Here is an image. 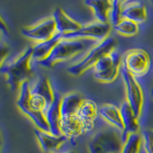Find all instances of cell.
<instances>
[{"instance_id":"cell-1","label":"cell","mask_w":153,"mask_h":153,"mask_svg":"<svg viewBox=\"0 0 153 153\" xmlns=\"http://www.w3.org/2000/svg\"><path fill=\"white\" fill-rule=\"evenodd\" d=\"M32 45L26 47L12 61L2 65L0 71L5 75L12 91H16L23 82L28 81L31 74Z\"/></svg>"},{"instance_id":"cell-2","label":"cell","mask_w":153,"mask_h":153,"mask_svg":"<svg viewBox=\"0 0 153 153\" xmlns=\"http://www.w3.org/2000/svg\"><path fill=\"white\" fill-rule=\"evenodd\" d=\"M99 42L90 39L61 38L45 59L38 63L45 68H51L58 62L67 61L87 48L91 49Z\"/></svg>"},{"instance_id":"cell-3","label":"cell","mask_w":153,"mask_h":153,"mask_svg":"<svg viewBox=\"0 0 153 153\" xmlns=\"http://www.w3.org/2000/svg\"><path fill=\"white\" fill-rule=\"evenodd\" d=\"M123 132L113 128H103L94 134L89 141V153H120L123 145Z\"/></svg>"},{"instance_id":"cell-4","label":"cell","mask_w":153,"mask_h":153,"mask_svg":"<svg viewBox=\"0 0 153 153\" xmlns=\"http://www.w3.org/2000/svg\"><path fill=\"white\" fill-rule=\"evenodd\" d=\"M116 43L117 42L115 38L109 36L103 42H99L91 49H89L87 54L82 59L71 65L67 71L68 73L74 76L81 75L86 71L93 68L101 57L115 49Z\"/></svg>"},{"instance_id":"cell-5","label":"cell","mask_w":153,"mask_h":153,"mask_svg":"<svg viewBox=\"0 0 153 153\" xmlns=\"http://www.w3.org/2000/svg\"><path fill=\"white\" fill-rule=\"evenodd\" d=\"M122 66V56L116 49L102 57L93 67L94 76L103 83L114 81Z\"/></svg>"},{"instance_id":"cell-6","label":"cell","mask_w":153,"mask_h":153,"mask_svg":"<svg viewBox=\"0 0 153 153\" xmlns=\"http://www.w3.org/2000/svg\"><path fill=\"white\" fill-rule=\"evenodd\" d=\"M149 55L141 48H132L127 51L122 57V68L134 76L146 74L150 68Z\"/></svg>"},{"instance_id":"cell-7","label":"cell","mask_w":153,"mask_h":153,"mask_svg":"<svg viewBox=\"0 0 153 153\" xmlns=\"http://www.w3.org/2000/svg\"><path fill=\"white\" fill-rule=\"evenodd\" d=\"M29 81H25L20 85L19 89V96L16 101L18 107L22 112L34 123L38 129L50 132V128L46 121L45 114L42 112L34 111L29 106V100L31 97L30 94Z\"/></svg>"},{"instance_id":"cell-8","label":"cell","mask_w":153,"mask_h":153,"mask_svg":"<svg viewBox=\"0 0 153 153\" xmlns=\"http://www.w3.org/2000/svg\"><path fill=\"white\" fill-rule=\"evenodd\" d=\"M110 29L111 25L109 23L94 21L82 25L79 30L61 35V38L65 39H90L101 42L109 37Z\"/></svg>"},{"instance_id":"cell-9","label":"cell","mask_w":153,"mask_h":153,"mask_svg":"<svg viewBox=\"0 0 153 153\" xmlns=\"http://www.w3.org/2000/svg\"><path fill=\"white\" fill-rule=\"evenodd\" d=\"M122 76L126 90V101L132 107L134 113L139 119L144 104V94L143 88L136 76L122 68Z\"/></svg>"},{"instance_id":"cell-10","label":"cell","mask_w":153,"mask_h":153,"mask_svg":"<svg viewBox=\"0 0 153 153\" xmlns=\"http://www.w3.org/2000/svg\"><path fill=\"white\" fill-rule=\"evenodd\" d=\"M21 33L25 38L38 42H45L57 35L55 23L52 16L45 18L35 24L23 28Z\"/></svg>"},{"instance_id":"cell-11","label":"cell","mask_w":153,"mask_h":153,"mask_svg":"<svg viewBox=\"0 0 153 153\" xmlns=\"http://www.w3.org/2000/svg\"><path fill=\"white\" fill-rule=\"evenodd\" d=\"M76 116L83 124L85 132H90L95 126L99 116V108L92 100L84 99Z\"/></svg>"},{"instance_id":"cell-12","label":"cell","mask_w":153,"mask_h":153,"mask_svg":"<svg viewBox=\"0 0 153 153\" xmlns=\"http://www.w3.org/2000/svg\"><path fill=\"white\" fill-rule=\"evenodd\" d=\"M60 133L71 143L85 132L83 124L76 115L68 117H61L59 124Z\"/></svg>"},{"instance_id":"cell-13","label":"cell","mask_w":153,"mask_h":153,"mask_svg":"<svg viewBox=\"0 0 153 153\" xmlns=\"http://www.w3.org/2000/svg\"><path fill=\"white\" fill-rule=\"evenodd\" d=\"M35 134L42 149L47 153L55 152L67 141L62 135H55L38 128L35 129Z\"/></svg>"},{"instance_id":"cell-14","label":"cell","mask_w":153,"mask_h":153,"mask_svg":"<svg viewBox=\"0 0 153 153\" xmlns=\"http://www.w3.org/2000/svg\"><path fill=\"white\" fill-rule=\"evenodd\" d=\"M51 16L54 19L57 32L61 35L74 32L80 29L82 26L80 22L72 19L61 8L54 9Z\"/></svg>"},{"instance_id":"cell-15","label":"cell","mask_w":153,"mask_h":153,"mask_svg":"<svg viewBox=\"0 0 153 153\" xmlns=\"http://www.w3.org/2000/svg\"><path fill=\"white\" fill-rule=\"evenodd\" d=\"M122 16L123 19L141 24L147 19L146 5L139 1H122Z\"/></svg>"},{"instance_id":"cell-16","label":"cell","mask_w":153,"mask_h":153,"mask_svg":"<svg viewBox=\"0 0 153 153\" xmlns=\"http://www.w3.org/2000/svg\"><path fill=\"white\" fill-rule=\"evenodd\" d=\"M124 130L123 132V139L131 133H138L139 130V118H137L130 105L126 100L121 104L120 107Z\"/></svg>"},{"instance_id":"cell-17","label":"cell","mask_w":153,"mask_h":153,"mask_svg":"<svg viewBox=\"0 0 153 153\" xmlns=\"http://www.w3.org/2000/svg\"><path fill=\"white\" fill-rule=\"evenodd\" d=\"M61 99V97L59 94L56 92L54 101L48 106L45 111L44 112L46 121L50 128V132L55 135H61L59 129L60 120L61 118V112H60Z\"/></svg>"},{"instance_id":"cell-18","label":"cell","mask_w":153,"mask_h":153,"mask_svg":"<svg viewBox=\"0 0 153 153\" xmlns=\"http://www.w3.org/2000/svg\"><path fill=\"white\" fill-rule=\"evenodd\" d=\"M84 99L77 93L71 92L63 96L60 103L61 117H71L76 115Z\"/></svg>"},{"instance_id":"cell-19","label":"cell","mask_w":153,"mask_h":153,"mask_svg":"<svg viewBox=\"0 0 153 153\" xmlns=\"http://www.w3.org/2000/svg\"><path fill=\"white\" fill-rule=\"evenodd\" d=\"M99 116L112 126L123 132L124 127L120 108L113 104L106 103L99 107Z\"/></svg>"},{"instance_id":"cell-20","label":"cell","mask_w":153,"mask_h":153,"mask_svg":"<svg viewBox=\"0 0 153 153\" xmlns=\"http://www.w3.org/2000/svg\"><path fill=\"white\" fill-rule=\"evenodd\" d=\"M61 38V35L57 33L49 40L35 43L32 45V61L39 63L45 59Z\"/></svg>"},{"instance_id":"cell-21","label":"cell","mask_w":153,"mask_h":153,"mask_svg":"<svg viewBox=\"0 0 153 153\" xmlns=\"http://www.w3.org/2000/svg\"><path fill=\"white\" fill-rule=\"evenodd\" d=\"M30 94L43 97L48 105L54 101L56 95V92L53 90L49 80L44 76H40L33 84L30 85Z\"/></svg>"},{"instance_id":"cell-22","label":"cell","mask_w":153,"mask_h":153,"mask_svg":"<svg viewBox=\"0 0 153 153\" xmlns=\"http://www.w3.org/2000/svg\"><path fill=\"white\" fill-rule=\"evenodd\" d=\"M84 4L87 5L90 9H91L96 19V21L101 23H109L111 1H109V0H87V1H84Z\"/></svg>"},{"instance_id":"cell-23","label":"cell","mask_w":153,"mask_h":153,"mask_svg":"<svg viewBox=\"0 0 153 153\" xmlns=\"http://www.w3.org/2000/svg\"><path fill=\"white\" fill-rule=\"evenodd\" d=\"M143 147L142 135L131 133L126 136L120 153H139Z\"/></svg>"},{"instance_id":"cell-24","label":"cell","mask_w":153,"mask_h":153,"mask_svg":"<svg viewBox=\"0 0 153 153\" xmlns=\"http://www.w3.org/2000/svg\"><path fill=\"white\" fill-rule=\"evenodd\" d=\"M113 28L120 35L128 37L133 36L139 31V25L137 23L126 19H123Z\"/></svg>"},{"instance_id":"cell-25","label":"cell","mask_w":153,"mask_h":153,"mask_svg":"<svg viewBox=\"0 0 153 153\" xmlns=\"http://www.w3.org/2000/svg\"><path fill=\"white\" fill-rule=\"evenodd\" d=\"M123 19L122 1L114 0L111 1V8L109 16V23L113 27L116 26Z\"/></svg>"},{"instance_id":"cell-26","label":"cell","mask_w":153,"mask_h":153,"mask_svg":"<svg viewBox=\"0 0 153 153\" xmlns=\"http://www.w3.org/2000/svg\"><path fill=\"white\" fill-rule=\"evenodd\" d=\"M48 103L43 97L38 95L31 94L29 100V106L31 110L37 112H44L48 106Z\"/></svg>"},{"instance_id":"cell-27","label":"cell","mask_w":153,"mask_h":153,"mask_svg":"<svg viewBox=\"0 0 153 153\" xmlns=\"http://www.w3.org/2000/svg\"><path fill=\"white\" fill-rule=\"evenodd\" d=\"M141 135L145 153H153V129H145Z\"/></svg>"},{"instance_id":"cell-28","label":"cell","mask_w":153,"mask_h":153,"mask_svg":"<svg viewBox=\"0 0 153 153\" xmlns=\"http://www.w3.org/2000/svg\"><path fill=\"white\" fill-rule=\"evenodd\" d=\"M151 94H152V97H153V88L152 89V91H151Z\"/></svg>"},{"instance_id":"cell-29","label":"cell","mask_w":153,"mask_h":153,"mask_svg":"<svg viewBox=\"0 0 153 153\" xmlns=\"http://www.w3.org/2000/svg\"><path fill=\"white\" fill-rule=\"evenodd\" d=\"M65 153H75L74 152H65Z\"/></svg>"}]
</instances>
